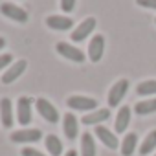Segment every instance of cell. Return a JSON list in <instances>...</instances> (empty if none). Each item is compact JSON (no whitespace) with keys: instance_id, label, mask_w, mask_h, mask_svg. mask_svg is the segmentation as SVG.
Here are the masks:
<instances>
[{"instance_id":"5","label":"cell","mask_w":156,"mask_h":156,"mask_svg":"<svg viewBox=\"0 0 156 156\" xmlns=\"http://www.w3.org/2000/svg\"><path fill=\"white\" fill-rule=\"evenodd\" d=\"M57 53L72 62H85V53L68 42H57Z\"/></svg>"},{"instance_id":"3","label":"cell","mask_w":156,"mask_h":156,"mask_svg":"<svg viewBox=\"0 0 156 156\" xmlns=\"http://www.w3.org/2000/svg\"><path fill=\"white\" fill-rule=\"evenodd\" d=\"M66 105L73 110H81V112H90V110H96L98 107V101L94 98H85V96H72L68 98Z\"/></svg>"},{"instance_id":"2","label":"cell","mask_w":156,"mask_h":156,"mask_svg":"<svg viewBox=\"0 0 156 156\" xmlns=\"http://www.w3.org/2000/svg\"><path fill=\"white\" fill-rule=\"evenodd\" d=\"M31 105H33V99L28 96H20L17 101V119L22 127L31 123Z\"/></svg>"},{"instance_id":"22","label":"cell","mask_w":156,"mask_h":156,"mask_svg":"<svg viewBox=\"0 0 156 156\" xmlns=\"http://www.w3.org/2000/svg\"><path fill=\"white\" fill-rule=\"evenodd\" d=\"M136 94L138 96H152L156 94V81H143L136 87Z\"/></svg>"},{"instance_id":"19","label":"cell","mask_w":156,"mask_h":156,"mask_svg":"<svg viewBox=\"0 0 156 156\" xmlns=\"http://www.w3.org/2000/svg\"><path fill=\"white\" fill-rule=\"evenodd\" d=\"M44 143H46V149H48L50 156H61L62 154V141L55 134H48Z\"/></svg>"},{"instance_id":"25","label":"cell","mask_w":156,"mask_h":156,"mask_svg":"<svg viewBox=\"0 0 156 156\" xmlns=\"http://www.w3.org/2000/svg\"><path fill=\"white\" fill-rule=\"evenodd\" d=\"M136 4L147 9H156V0H136Z\"/></svg>"},{"instance_id":"21","label":"cell","mask_w":156,"mask_h":156,"mask_svg":"<svg viewBox=\"0 0 156 156\" xmlns=\"http://www.w3.org/2000/svg\"><path fill=\"white\" fill-rule=\"evenodd\" d=\"M156 147V130H151L147 134V138L143 140V143L140 145V154L141 156H147L149 152H152Z\"/></svg>"},{"instance_id":"15","label":"cell","mask_w":156,"mask_h":156,"mask_svg":"<svg viewBox=\"0 0 156 156\" xmlns=\"http://www.w3.org/2000/svg\"><path fill=\"white\" fill-rule=\"evenodd\" d=\"M108 118H110V110H108V108H98V110H94V112L87 114L81 121H83L85 125H98V123L107 121Z\"/></svg>"},{"instance_id":"27","label":"cell","mask_w":156,"mask_h":156,"mask_svg":"<svg viewBox=\"0 0 156 156\" xmlns=\"http://www.w3.org/2000/svg\"><path fill=\"white\" fill-rule=\"evenodd\" d=\"M4 46H6V39H4V37H0V50H2Z\"/></svg>"},{"instance_id":"11","label":"cell","mask_w":156,"mask_h":156,"mask_svg":"<svg viewBox=\"0 0 156 156\" xmlns=\"http://www.w3.org/2000/svg\"><path fill=\"white\" fill-rule=\"evenodd\" d=\"M46 26L55 31H66V30L73 28V20L70 17H62V15H50L46 19Z\"/></svg>"},{"instance_id":"16","label":"cell","mask_w":156,"mask_h":156,"mask_svg":"<svg viewBox=\"0 0 156 156\" xmlns=\"http://www.w3.org/2000/svg\"><path fill=\"white\" fill-rule=\"evenodd\" d=\"M136 145H138V134L136 132L125 134V138L121 141V154L123 156H132L134 151H136Z\"/></svg>"},{"instance_id":"8","label":"cell","mask_w":156,"mask_h":156,"mask_svg":"<svg viewBox=\"0 0 156 156\" xmlns=\"http://www.w3.org/2000/svg\"><path fill=\"white\" fill-rule=\"evenodd\" d=\"M37 112H39L48 123H57V121H59V112H57V108H55L48 99H44V98H39V99H37Z\"/></svg>"},{"instance_id":"28","label":"cell","mask_w":156,"mask_h":156,"mask_svg":"<svg viewBox=\"0 0 156 156\" xmlns=\"http://www.w3.org/2000/svg\"><path fill=\"white\" fill-rule=\"evenodd\" d=\"M64 156H77V152H75V151H68Z\"/></svg>"},{"instance_id":"23","label":"cell","mask_w":156,"mask_h":156,"mask_svg":"<svg viewBox=\"0 0 156 156\" xmlns=\"http://www.w3.org/2000/svg\"><path fill=\"white\" fill-rule=\"evenodd\" d=\"M75 8V0H61V9L64 13H72Z\"/></svg>"},{"instance_id":"4","label":"cell","mask_w":156,"mask_h":156,"mask_svg":"<svg viewBox=\"0 0 156 156\" xmlns=\"http://www.w3.org/2000/svg\"><path fill=\"white\" fill-rule=\"evenodd\" d=\"M94 30H96V19L88 17V19H85L79 26H77L75 30H72V41L73 42H83Z\"/></svg>"},{"instance_id":"18","label":"cell","mask_w":156,"mask_h":156,"mask_svg":"<svg viewBox=\"0 0 156 156\" xmlns=\"http://www.w3.org/2000/svg\"><path fill=\"white\" fill-rule=\"evenodd\" d=\"M81 156H96V141L90 132L81 136Z\"/></svg>"},{"instance_id":"24","label":"cell","mask_w":156,"mask_h":156,"mask_svg":"<svg viewBox=\"0 0 156 156\" xmlns=\"http://www.w3.org/2000/svg\"><path fill=\"white\" fill-rule=\"evenodd\" d=\"M20 154H22V156H46V154H42L41 151H37V149H33V147H24Z\"/></svg>"},{"instance_id":"29","label":"cell","mask_w":156,"mask_h":156,"mask_svg":"<svg viewBox=\"0 0 156 156\" xmlns=\"http://www.w3.org/2000/svg\"><path fill=\"white\" fill-rule=\"evenodd\" d=\"M154 156H156V154H154Z\"/></svg>"},{"instance_id":"17","label":"cell","mask_w":156,"mask_h":156,"mask_svg":"<svg viewBox=\"0 0 156 156\" xmlns=\"http://www.w3.org/2000/svg\"><path fill=\"white\" fill-rule=\"evenodd\" d=\"M130 123V108L125 105L118 110V116H116V132H125V129L129 127Z\"/></svg>"},{"instance_id":"20","label":"cell","mask_w":156,"mask_h":156,"mask_svg":"<svg viewBox=\"0 0 156 156\" xmlns=\"http://www.w3.org/2000/svg\"><path fill=\"white\" fill-rule=\"evenodd\" d=\"M134 112H136L138 116H149V114L156 112V98H154V99H145V101L136 103Z\"/></svg>"},{"instance_id":"1","label":"cell","mask_w":156,"mask_h":156,"mask_svg":"<svg viewBox=\"0 0 156 156\" xmlns=\"http://www.w3.org/2000/svg\"><path fill=\"white\" fill-rule=\"evenodd\" d=\"M127 90H129V81H127V79H119L118 83H114V85H112V88L108 90V96H107L108 107H110V108L118 107V105L121 103V99L125 98Z\"/></svg>"},{"instance_id":"26","label":"cell","mask_w":156,"mask_h":156,"mask_svg":"<svg viewBox=\"0 0 156 156\" xmlns=\"http://www.w3.org/2000/svg\"><path fill=\"white\" fill-rule=\"evenodd\" d=\"M11 61H13V57H11L9 53L0 55V70H4L6 66H9V64H11Z\"/></svg>"},{"instance_id":"6","label":"cell","mask_w":156,"mask_h":156,"mask_svg":"<svg viewBox=\"0 0 156 156\" xmlns=\"http://www.w3.org/2000/svg\"><path fill=\"white\" fill-rule=\"evenodd\" d=\"M42 138V132L39 129H22L11 132V141L13 143H35Z\"/></svg>"},{"instance_id":"7","label":"cell","mask_w":156,"mask_h":156,"mask_svg":"<svg viewBox=\"0 0 156 156\" xmlns=\"http://www.w3.org/2000/svg\"><path fill=\"white\" fill-rule=\"evenodd\" d=\"M0 13L8 19H11V20H15V22H22V24L28 22V13L22 8H19L17 4H11V2H4L0 6Z\"/></svg>"},{"instance_id":"9","label":"cell","mask_w":156,"mask_h":156,"mask_svg":"<svg viewBox=\"0 0 156 156\" xmlns=\"http://www.w3.org/2000/svg\"><path fill=\"white\" fill-rule=\"evenodd\" d=\"M105 51V37L103 35H94L90 44H88V59L92 62H99Z\"/></svg>"},{"instance_id":"10","label":"cell","mask_w":156,"mask_h":156,"mask_svg":"<svg viewBox=\"0 0 156 156\" xmlns=\"http://www.w3.org/2000/svg\"><path fill=\"white\" fill-rule=\"evenodd\" d=\"M62 130H64V136L70 141L77 138V132H79V121H77V118L72 112L64 114V118H62Z\"/></svg>"},{"instance_id":"13","label":"cell","mask_w":156,"mask_h":156,"mask_svg":"<svg viewBox=\"0 0 156 156\" xmlns=\"http://www.w3.org/2000/svg\"><path fill=\"white\" fill-rule=\"evenodd\" d=\"M26 66H28V62L22 59V61H17L15 64H11V68L2 75V83L4 85H9V83H13V81H17L19 77L24 73V70H26Z\"/></svg>"},{"instance_id":"12","label":"cell","mask_w":156,"mask_h":156,"mask_svg":"<svg viewBox=\"0 0 156 156\" xmlns=\"http://www.w3.org/2000/svg\"><path fill=\"white\" fill-rule=\"evenodd\" d=\"M96 136L103 141V145L105 147H108L110 151H114V149H118L119 147V140H118V136L114 134V132H110L107 127H101V125H98L96 127Z\"/></svg>"},{"instance_id":"14","label":"cell","mask_w":156,"mask_h":156,"mask_svg":"<svg viewBox=\"0 0 156 156\" xmlns=\"http://www.w3.org/2000/svg\"><path fill=\"white\" fill-rule=\"evenodd\" d=\"M0 118H2V125L4 127H13V105L8 98L0 99Z\"/></svg>"}]
</instances>
